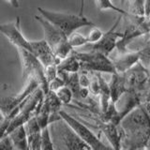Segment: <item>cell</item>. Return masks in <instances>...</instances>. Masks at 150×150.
I'll return each mask as SVG.
<instances>
[{"instance_id":"6da1fadb","label":"cell","mask_w":150,"mask_h":150,"mask_svg":"<svg viewBox=\"0 0 150 150\" xmlns=\"http://www.w3.org/2000/svg\"><path fill=\"white\" fill-rule=\"evenodd\" d=\"M120 150L144 148L150 138V115L141 104L121 119Z\"/></svg>"},{"instance_id":"7a4b0ae2","label":"cell","mask_w":150,"mask_h":150,"mask_svg":"<svg viewBox=\"0 0 150 150\" xmlns=\"http://www.w3.org/2000/svg\"><path fill=\"white\" fill-rule=\"evenodd\" d=\"M40 15L69 37L73 32L86 26H95V23L84 15L54 11L43 8H38Z\"/></svg>"},{"instance_id":"3957f363","label":"cell","mask_w":150,"mask_h":150,"mask_svg":"<svg viewBox=\"0 0 150 150\" xmlns=\"http://www.w3.org/2000/svg\"><path fill=\"white\" fill-rule=\"evenodd\" d=\"M49 129L54 134L52 140L55 150H91L62 118L50 124Z\"/></svg>"},{"instance_id":"277c9868","label":"cell","mask_w":150,"mask_h":150,"mask_svg":"<svg viewBox=\"0 0 150 150\" xmlns=\"http://www.w3.org/2000/svg\"><path fill=\"white\" fill-rule=\"evenodd\" d=\"M72 54L77 58L81 66V70L87 72H98V73H116L109 56H106L97 52H79L74 51Z\"/></svg>"},{"instance_id":"5b68a950","label":"cell","mask_w":150,"mask_h":150,"mask_svg":"<svg viewBox=\"0 0 150 150\" xmlns=\"http://www.w3.org/2000/svg\"><path fill=\"white\" fill-rule=\"evenodd\" d=\"M17 51L22 62L23 79H25V81L30 79L35 80L39 84L40 88L43 91L44 95L48 94L49 88L44 73V67L30 52L23 49H17Z\"/></svg>"},{"instance_id":"8992f818","label":"cell","mask_w":150,"mask_h":150,"mask_svg":"<svg viewBox=\"0 0 150 150\" xmlns=\"http://www.w3.org/2000/svg\"><path fill=\"white\" fill-rule=\"evenodd\" d=\"M127 91L133 92L144 98L150 86V72L146 67L139 62L123 74Z\"/></svg>"},{"instance_id":"52a82bcc","label":"cell","mask_w":150,"mask_h":150,"mask_svg":"<svg viewBox=\"0 0 150 150\" xmlns=\"http://www.w3.org/2000/svg\"><path fill=\"white\" fill-rule=\"evenodd\" d=\"M59 115L63 120L67 122V124L75 131V133L82 139L83 142L88 145L91 150H107V148L110 146L98 139L95 133L92 132L91 129H89L86 125H83L73 116L69 115L67 112L60 110Z\"/></svg>"},{"instance_id":"ba28073f","label":"cell","mask_w":150,"mask_h":150,"mask_svg":"<svg viewBox=\"0 0 150 150\" xmlns=\"http://www.w3.org/2000/svg\"><path fill=\"white\" fill-rule=\"evenodd\" d=\"M122 17H123V15L119 14L118 18L114 23V25L111 27V29L108 30L107 32H104L102 38L98 42L86 45L87 47V51L97 52V53H100L110 57V54L114 52L115 49H116L118 41L123 38V33L118 32L116 29Z\"/></svg>"},{"instance_id":"9c48e42d","label":"cell","mask_w":150,"mask_h":150,"mask_svg":"<svg viewBox=\"0 0 150 150\" xmlns=\"http://www.w3.org/2000/svg\"><path fill=\"white\" fill-rule=\"evenodd\" d=\"M20 23V17H17L15 21L3 23L0 25V32L12 45L16 47V49H23L31 53L30 40H28L22 33Z\"/></svg>"},{"instance_id":"30bf717a","label":"cell","mask_w":150,"mask_h":150,"mask_svg":"<svg viewBox=\"0 0 150 150\" xmlns=\"http://www.w3.org/2000/svg\"><path fill=\"white\" fill-rule=\"evenodd\" d=\"M30 48L31 54L36 56L44 68L51 65L58 66L60 63V61L55 57L53 50L44 39L40 40H30Z\"/></svg>"},{"instance_id":"8fae6325","label":"cell","mask_w":150,"mask_h":150,"mask_svg":"<svg viewBox=\"0 0 150 150\" xmlns=\"http://www.w3.org/2000/svg\"><path fill=\"white\" fill-rule=\"evenodd\" d=\"M35 19L40 23L42 29L44 32V40L49 44L53 52L60 46L65 41L68 40V37L64 35L59 29H57L54 25H52L44 18H42L40 15H36Z\"/></svg>"},{"instance_id":"7c38bea8","label":"cell","mask_w":150,"mask_h":150,"mask_svg":"<svg viewBox=\"0 0 150 150\" xmlns=\"http://www.w3.org/2000/svg\"><path fill=\"white\" fill-rule=\"evenodd\" d=\"M143 98L138 94L130 91H126L118 100L114 103L115 110L117 112L119 120L125 117L128 114L135 109L136 107L142 104Z\"/></svg>"},{"instance_id":"4fadbf2b","label":"cell","mask_w":150,"mask_h":150,"mask_svg":"<svg viewBox=\"0 0 150 150\" xmlns=\"http://www.w3.org/2000/svg\"><path fill=\"white\" fill-rule=\"evenodd\" d=\"M115 72L118 74H124L128 70L140 62L138 52L127 51L124 53H117L114 58H112Z\"/></svg>"},{"instance_id":"5bb4252c","label":"cell","mask_w":150,"mask_h":150,"mask_svg":"<svg viewBox=\"0 0 150 150\" xmlns=\"http://www.w3.org/2000/svg\"><path fill=\"white\" fill-rule=\"evenodd\" d=\"M100 130L105 136L110 146L114 150H120V131L118 125L112 122H101Z\"/></svg>"},{"instance_id":"9a60e30c","label":"cell","mask_w":150,"mask_h":150,"mask_svg":"<svg viewBox=\"0 0 150 150\" xmlns=\"http://www.w3.org/2000/svg\"><path fill=\"white\" fill-rule=\"evenodd\" d=\"M111 79L108 82V86L110 89V97H111V103H114L118 100V98L123 95L127 91L125 80L123 74L114 73L111 74Z\"/></svg>"},{"instance_id":"2e32d148","label":"cell","mask_w":150,"mask_h":150,"mask_svg":"<svg viewBox=\"0 0 150 150\" xmlns=\"http://www.w3.org/2000/svg\"><path fill=\"white\" fill-rule=\"evenodd\" d=\"M6 135H8L11 139L14 150H29L25 125L17 127Z\"/></svg>"},{"instance_id":"e0dca14e","label":"cell","mask_w":150,"mask_h":150,"mask_svg":"<svg viewBox=\"0 0 150 150\" xmlns=\"http://www.w3.org/2000/svg\"><path fill=\"white\" fill-rule=\"evenodd\" d=\"M58 71L67 73H78L81 70V66L77 58L71 54L69 57L62 60L57 66Z\"/></svg>"},{"instance_id":"ac0fdd59","label":"cell","mask_w":150,"mask_h":150,"mask_svg":"<svg viewBox=\"0 0 150 150\" xmlns=\"http://www.w3.org/2000/svg\"><path fill=\"white\" fill-rule=\"evenodd\" d=\"M129 13V16L134 18H143L144 16V0H132L129 1V11H127Z\"/></svg>"},{"instance_id":"d6986e66","label":"cell","mask_w":150,"mask_h":150,"mask_svg":"<svg viewBox=\"0 0 150 150\" xmlns=\"http://www.w3.org/2000/svg\"><path fill=\"white\" fill-rule=\"evenodd\" d=\"M95 2L97 4V7L98 8L100 11H112L118 14H121L123 16H129V13L127 12V11L123 9L122 8L116 7L115 5L112 2V0H95Z\"/></svg>"},{"instance_id":"ffe728a7","label":"cell","mask_w":150,"mask_h":150,"mask_svg":"<svg viewBox=\"0 0 150 150\" xmlns=\"http://www.w3.org/2000/svg\"><path fill=\"white\" fill-rule=\"evenodd\" d=\"M68 41L73 50L75 48H78V47H83L88 44L86 36H83L77 31L73 32L72 34H70L68 37Z\"/></svg>"},{"instance_id":"44dd1931","label":"cell","mask_w":150,"mask_h":150,"mask_svg":"<svg viewBox=\"0 0 150 150\" xmlns=\"http://www.w3.org/2000/svg\"><path fill=\"white\" fill-rule=\"evenodd\" d=\"M40 150H55L53 140H52V136L50 133L49 126L41 130Z\"/></svg>"},{"instance_id":"7402d4cb","label":"cell","mask_w":150,"mask_h":150,"mask_svg":"<svg viewBox=\"0 0 150 150\" xmlns=\"http://www.w3.org/2000/svg\"><path fill=\"white\" fill-rule=\"evenodd\" d=\"M54 94L58 98V100L61 101L62 104H69L73 98L72 91L67 86H64L61 88H59L57 91L54 92Z\"/></svg>"},{"instance_id":"603a6c76","label":"cell","mask_w":150,"mask_h":150,"mask_svg":"<svg viewBox=\"0 0 150 150\" xmlns=\"http://www.w3.org/2000/svg\"><path fill=\"white\" fill-rule=\"evenodd\" d=\"M103 34H104V32H103L100 28L97 27L96 25L93 26V28L90 30V32L88 33V35L86 36L88 44H93V43L98 42L102 38Z\"/></svg>"},{"instance_id":"cb8c5ba5","label":"cell","mask_w":150,"mask_h":150,"mask_svg":"<svg viewBox=\"0 0 150 150\" xmlns=\"http://www.w3.org/2000/svg\"><path fill=\"white\" fill-rule=\"evenodd\" d=\"M138 54L140 57V62L144 67L148 68V66L150 65V46L145 47V48L138 51Z\"/></svg>"},{"instance_id":"d4e9b609","label":"cell","mask_w":150,"mask_h":150,"mask_svg":"<svg viewBox=\"0 0 150 150\" xmlns=\"http://www.w3.org/2000/svg\"><path fill=\"white\" fill-rule=\"evenodd\" d=\"M144 16H150V0H144Z\"/></svg>"},{"instance_id":"484cf974","label":"cell","mask_w":150,"mask_h":150,"mask_svg":"<svg viewBox=\"0 0 150 150\" xmlns=\"http://www.w3.org/2000/svg\"><path fill=\"white\" fill-rule=\"evenodd\" d=\"M6 1L13 8H19V6H20L19 0H6Z\"/></svg>"},{"instance_id":"4316f807","label":"cell","mask_w":150,"mask_h":150,"mask_svg":"<svg viewBox=\"0 0 150 150\" xmlns=\"http://www.w3.org/2000/svg\"><path fill=\"white\" fill-rule=\"evenodd\" d=\"M143 102H150V86L148 88V90L146 92V94H145V96H144V100ZM142 102V103H143Z\"/></svg>"},{"instance_id":"83f0119b","label":"cell","mask_w":150,"mask_h":150,"mask_svg":"<svg viewBox=\"0 0 150 150\" xmlns=\"http://www.w3.org/2000/svg\"><path fill=\"white\" fill-rule=\"evenodd\" d=\"M5 121H6V117L4 116V115L2 114V112L0 111V128H1V126L4 124Z\"/></svg>"},{"instance_id":"f1b7e54d","label":"cell","mask_w":150,"mask_h":150,"mask_svg":"<svg viewBox=\"0 0 150 150\" xmlns=\"http://www.w3.org/2000/svg\"><path fill=\"white\" fill-rule=\"evenodd\" d=\"M144 149H145V150H150V138L148 139V141H147L146 144H145Z\"/></svg>"},{"instance_id":"f546056e","label":"cell","mask_w":150,"mask_h":150,"mask_svg":"<svg viewBox=\"0 0 150 150\" xmlns=\"http://www.w3.org/2000/svg\"><path fill=\"white\" fill-rule=\"evenodd\" d=\"M125 1H126V0H120V4L122 5V6H123V5H124Z\"/></svg>"},{"instance_id":"4dcf8cb0","label":"cell","mask_w":150,"mask_h":150,"mask_svg":"<svg viewBox=\"0 0 150 150\" xmlns=\"http://www.w3.org/2000/svg\"><path fill=\"white\" fill-rule=\"evenodd\" d=\"M147 69H148V70H149V72H150V65L148 66V68H147Z\"/></svg>"},{"instance_id":"1f68e13d","label":"cell","mask_w":150,"mask_h":150,"mask_svg":"<svg viewBox=\"0 0 150 150\" xmlns=\"http://www.w3.org/2000/svg\"><path fill=\"white\" fill-rule=\"evenodd\" d=\"M138 150H145L144 148H141V149H138Z\"/></svg>"},{"instance_id":"d6a6232c","label":"cell","mask_w":150,"mask_h":150,"mask_svg":"<svg viewBox=\"0 0 150 150\" xmlns=\"http://www.w3.org/2000/svg\"><path fill=\"white\" fill-rule=\"evenodd\" d=\"M129 1H132V0H129Z\"/></svg>"},{"instance_id":"836d02e7","label":"cell","mask_w":150,"mask_h":150,"mask_svg":"<svg viewBox=\"0 0 150 150\" xmlns=\"http://www.w3.org/2000/svg\"><path fill=\"white\" fill-rule=\"evenodd\" d=\"M121 150H125V149H121Z\"/></svg>"}]
</instances>
